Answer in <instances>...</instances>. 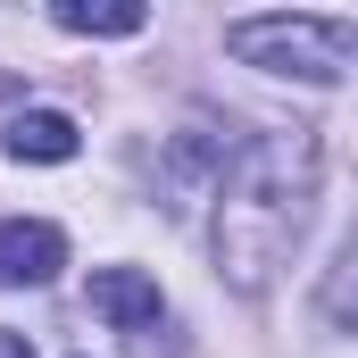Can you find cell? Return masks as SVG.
Returning a JSON list of instances; mask_svg holds the SVG:
<instances>
[{"label": "cell", "mask_w": 358, "mask_h": 358, "mask_svg": "<svg viewBox=\"0 0 358 358\" xmlns=\"http://www.w3.org/2000/svg\"><path fill=\"white\" fill-rule=\"evenodd\" d=\"M76 150H84V134H76L67 108H25V117H8V159L59 167V159H76Z\"/></svg>", "instance_id": "obj_5"}, {"label": "cell", "mask_w": 358, "mask_h": 358, "mask_svg": "<svg viewBox=\"0 0 358 358\" xmlns=\"http://www.w3.org/2000/svg\"><path fill=\"white\" fill-rule=\"evenodd\" d=\"M325 183V142L317 125L292 134H259L234 150V167L217 176V275L234 292H267L275 267L300 250L308 208Z\"/></svg>", "instance_id": "obj_1"}, {"label": "cell", "mask_w": 358, "mask_h": 358, "mask_svg": "<svg viewBox=\"0 0 358 358\" xmlns=\"http://www.w3.org/2000/svg\"><path fill=\"white\" fill-rule=\"evenodd\" d=\"M225 50L259 76H300V84H342L358 59V17H234Z\"/></svg>", "instance_id": "obj_2"}, {"label": "cell", "mask_w": 358, "mask_h": 358, "mask_svg": "<svg viewBox=\"0 0 358 358\" xmlns=\"http://www.w3.org/2000/svg\"><path fill=\"white\" fill-rule=\"evenodd\" d=\"M92 317H108L117 334H142V325H159V283L142 267H100L92 275Z\"/></svg>", "instance_id": "obj_4"}, {"label": "cell", "mask_w": 358, "mask_h": 358, "mask_svg": "<svg viewBox=\"0 0 358 358\" xmlns=\"http://www.w3.org/2000/svg\"><path fill=\"white\" fill-rule=\"evenodd\" d=\"M0 358H34V342H25V334H8V325H0Z\"/></svg>", "instance_id": "obj_7"}, {"label": "cell", "mask_w": 358, "mask_h": 358, "mask_svg": "<svg viewBox=\"0 0 358 358\" xmlns=\"http://www.w3.org/2000/svg\"><path fill=\"white\" fill-rule=\"evenodd\" d=\"M50 25L59 34H142L150 8L142 0H50Z\"/></svg>", "instance_id": "obj_6"}, {"label": "cell", "mask_w": 358, "mask_h": 358, "mask_svg": "<svg viewBox=\"0 0 358 358\" xmlns=\"http://www.w3.org/2000/svg\"><path fill=\"white\" fill-rule=\"evenodd\" d=\"M67 267V234L42 217H8L0 225V283H50Z\"/></svg>", "instance_id": "obj_3"}]
</instances>
